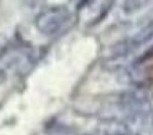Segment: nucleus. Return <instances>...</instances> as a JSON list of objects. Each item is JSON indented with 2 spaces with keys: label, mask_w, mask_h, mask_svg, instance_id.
<instances>
[{
  "label": "nucleus",
  "mask_w": 153,
  "mask_h": 135,
  "mask_svg": "<svg viewBox=\"0 0 153 135\" xmlns=\"http://www.w3.org/2000/svg\"><path fill=\"white\" fill-rule=\"evenodd\" d=\"M73 23V13L66 7H53L40 12L35 18L38 31L46 36H56Z\"/></svg>",
  "instance_id": "nucleus-2"
},
{
  "label": "nucleus",
  "mask_w": 153,
  "mask_h": 135,
  "mask_svg": "<svg viewBox=\"0 0 153 135\" xmlns=\"http://www.w3.org/2000/svg\"><path fill=\"white\" fill-rule=\"evenodd\" d=\"M119 107L137 122H146L153 114V104L142 89H130L119 95Z\"/></svg>",
  "instance_id": "nucleus-1"
},
{
  "label": "nucleus",
  "mask_w": 153,
  "mask_h": 135,
  "mask_svg": "<svg viewBox=\"0 0 153 135\" xmlns=\"http://www.w3.org/2000/svg\"><path fill=\"white\" fill-rule=\"evenodd\" d=\"M77 135H94V134H77Z\"/></svg>",
  "instance_id": "nucleus-5"
},
{
  "label": "nucleus",
  "mask_w": 153,
  "mask_h": 135,
  "mask_svg": "<svg viewBox=\"0 0 153 135\" xmlns=\"http://www.w3.org/2000/svg\"><path fill=\"white\" fill-rule=\"evenodd\" d=\"M99 134L100 135H130V125L127 122L115 117H109L99 122Z\"/></svg>",
  "instance_id": "nucleus-3"
},
{
  "label": "nucleus",
  "mask_w": 153,
  "mask_h": 135,
  "mask_svg": "<svg viewBox=\"0 0 153 135\" xmlns=\"http://www.w3.org/2000/svg\"><path fill=\"white\" fill-rule=\"evenodd\" d=\"M130 135H135V134H130Z\"/></svg>",
  "instance_id": "nucleus-6"
},
{
  "label": "nucleus",
  "mask_w": 153,
  "mask_h": 135,
  "mask_svg": "<svg viewBox=\"0 0 153 135\" xmlns=\"http://www.w3.org/2000/svg\"><path fill=\"white\" fill-rule=\"evenodd\" d=\"M152 38H153V22H150V23H146V25H143L135 35L130 36V41L135 45V48H140L143 43L150 41Z\"/></svg>",
  "instance_id": "nucleus-4"
}]
</instances>
